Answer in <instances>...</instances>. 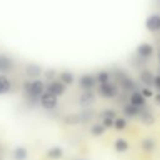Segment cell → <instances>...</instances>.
<instances>
[{
  "instance_id": "1",
  "label": "cell",
  "mask_w": 160,
  "mask_h": 160,
  "mask_svg": "<svg viewBox=\"0 0 160 160\" xmlns=\"http://www.w3.org/2000/svg\"><path fill=\"white\" fill-rule=\"evenodd\" d=\"M45 92V84L41 80H34L30 84L29 90L25 92L28 95L29 99H31L32 101H36V99H40V96Z\"/></svg>"
},
{
  "instance_id": "2",
  "label": "cell",
  "mask_w": 160,
  "mask_h": 160,
  "mask_svg": "<svg viewBox=\"0 0 160 160\" xmlns=\"http://www.w3.org/2000/svg\"><path fill=\"white\" fill-rule=\"evenodd\" d=\"M98 91L99 94L102 96V98H106V99H112L118 95V86L110 81L108 82H102L99 85L98 88Z\"/></svg>"
},
{
  "instance_id": "3",
  "label": "cell",
  "mask_w": 160,
  "mask_h": 160,
  "mask_svg": "<svg viewBox=\"0 0 160 160\" xmlns=\"http://www.w3.org/2000/svg\"><path fill=\"white\" fill-rule=\"evenodd\" d=\"M39 101H40V105L45 110H54L58 106V96H55V95H52V94H50L48 91H45L40 96Z\"/></svg>"
},
{
  "instance_id": "4",
  "label": "cell",
  "mask_w": 160,
  "mask_h": 160,
  "mask_svg": "<svg viewBox=\"0 0 160 160\" xmlns=\"http://www.w3.org/2000/svg\"><path fill=\"white\" fill-rule=\"evenodd\" d=\"M45 91H48V92H50V94H52L55 96H60L66 91V85L64 82H61V81L54 80V81H50L46 85V90Z\"/></svg>"
},
{
  "instance_id": "5",
  "label": "cell",
  "mask_w": 160,
  "mask_h": 160,
  "mask_svg": "<svg viewBox=\"0 0 160 160\" xmlns=\"http://www.w3.org/2000/svg\"><path fill=\"white\" fill-rule=\"evenodd\" d=\"M96 78L91 74H84L79 78V85L84 90H91L96 85Z\"/></svg>"
},
{
  "instance_id": "6",
  "label": "cell",
  "mask_w": 160,
  "mask_h": 160,
  "mask_svg": "<svg viewBox=\"0 0 160 160\" xmlns=\"http://www.w3.org/2000/svg\"><path fill=\"white\" fill-rule=\"evenodd\" d=\"M145 28L151 32L160 31V15L151 14L150 16H148V19L145 20Z\"/></svg>"
},
{
  "instance_id": "7",
  "label": "cell",
  "mask_w": 160,
  "mask_h": 160,
  "mask_svg": "<svg viewBox=\"0 0 160 160\" xmlns=\"http://www.w3.org/2000/svg\"><path fill=\"white\" fill-rule=\"evenodd\" d=\"M95 100H96V96L92 90H84V92L79 98V104L82 108H89L95 102Z\"/></svg>"
},
{
  "instance_id": "8",
  "label": "cell",
  "mask_w": 160,
  "mask_h": 160,
  "mask_svg": "<svg viewBox=\"0 0 160 160\" xmlns=\"http://www.w3.org/2000/svg\"><path fill=\"white\" fill-rule=\"evenodd\" d=\"M14 69V60L5 54H0V72L8 74Z\"/></svg>"
},
{
  "instance_id": "9",
  "label": "cell",
  "mask_w": 160,
  "mask_h": 160,
  "mask_svg": "<svg viewBox=\"0 0 160 160\" xmlns=\"http://www.w3.org/2000/svg\"><path fill=\"white\" fill-rule=\"evenodd\" d=\"M136 52H138V55H139L140 58H142V59H149V58H151L152 54H154V48H152V45H150V44H148V42H142V44H140V45L138 46Z\"/></svg>"
},
{
  "instance_id": "10",
  "label": "cell",
  "mask_w": 160,
  "mask_h": 160,
  "mask_svg": "<svg viewBox=\"0 0 160 160\" xmlns=\"http://www.w3.org/2000/svg\"><path fill=\"white\" fill-rule=\"evenodd\" d=\"M41 72H42V69L38 64H28L25 66V74L29 78H38L41 75Z\"/></svg>"
},
{
  "instance_id": "11",
  "label": "cell",
  "mask_w": 160,
  "mask_h": 160,
  "mask_svg": "<svg viewBox=\"0 0 160 160\" xmlns=\"http://www.w3.org/2000/svg\"><path fill=\"white\" fill-rule=\"evenodd\" d=\"M120 85H121V88L125 90V91H136V82L131 79V78H129V76H126V75H124L122 78H121V80H120Z\"/></svg>"
},
{
  "instance_id": "12",
  "label": "cell",
  "mask_w": 160,
  "mask_h": 160,
  "mask_svg": "<svg viewBox=\"0 0 160 160\" xmlns=\"http://www.w3.org/2000/svg\"><path fill=\"white\" fill-rule=\"evenodd\" d=\"M10 90H11V81H10V79L5 74H1L0 75V95H5Z\"/></svg>"
},
{
  "instance_id": "13",
  "label": "cell",
  "mask_w": 160,
  "mask_h": 160,
  "mask_svg": "<svg viewBox=\"0 0 160 160\" xmlns=\"http://www.w3.org/2000/svg\"><path fill=\"white\" fill-rule=\"evenodd\" d=\"M130 104L135 105L136 108H142L145 105V98L142 96V94L140 91H134L130 96Z\"/></svg>"
},
{
  "instance_id": "14",
  "label": "cell",
  "mask_w": 160,
  "mask_h": 160,
  "mask_svg": "<svg viewBox=\"0 0 160 160\" xmlns=\"http://www.w3.org/2000/svg\"><path fill=\"white\" fill-rule=\"evenodd\" d=\"M122 111H124V114H125L126 116H129V118H134V116H138V115H140V112H141L140 108H136L135 105H132V104H130V102L124 105V108H122Z\"/></svg>"
},
{
  "instance_id": "15",
  "label": "cell",
  "mask_w": 160,
  "mask_h": 160,
  "mask_svg": "<svg viewBox=\"0 0 160 160\" xmlns=\"http://www.w3.org/2000/svg\"><path fill=\"white\" fill-rule=\"evenodd\" d=\"M154 75H152V72L150 71V70H142L141 72H140V80H141V82L142 84H145V85H154Z\"/></svg>"
},
{
  "instance_id": "16",
  "label": "cell",
  "mask_w": 160,
  "mask_h": 160,
  "mask_svg": "<svg viewBox=\"0 0 160 160\" xmlns=\"http://www.w3.org/2000/svg\"><path fill=\"white\" fill-rule=\"evenodd\" d=\"M46 155H48V158H50V159L58 160V159L62 158L64 150H62L60 146H52V148H50V149L46 151Z\"/></svg>"
},
{
  "instance_id": "17",
  "label": "cell",
  "mask_w": 160,
  "mask_h": 160,
  "mask_svg": "<svg viewBox=\"0 0 160 160\" xmlns=\"http://www.w3.org/2000/svg\"><path fill=\"white\" fill-rule=\"evenodd\" d=\"M14 160H26L28 159V149L25 146H18L12 152Z\"/></svg>"
},
{
  "instance_id": "18",
  "label": "cell",
  "mask_w": 160,
  "mask_h": 160,
  "mask_svg": "<svg viewBox=\"0 0 160 160\" xmlns=\"http://www.w3.org/2000/svg\"><path fill=\"white\" fill-rule=\"evenodd\" d=\"M60 81L64 82L65 85H71L75 81V76H74V74L71 71L65 70V71L60 72Z\"/></svg>"
},
{
  "instance_id": "19",
  "label": "cell",
  "mask_w": 160,
  "mask_h": 160,
  "mask_svg": "<svg viewBox=\"0 0 160 160\" xmlns=\"http://www.w3.org/2000/svg\"><path fill=\"white\" fill-rule=\"evenodd\" d=\"M140 120H141V122L142 124H145V125H152L154 124V121H155V118H154V115L150 112V111H148V110H145V111H141L140 112Z\"/></svg>"
},
{
  "instance_id": "20",
  "label": "cell",
  "mask_w": 160,
  "mask_h": 160,
  "mask_svg": "<svg viewBox=\"0 0 160 160\" xmlns=\"http://www.w3.org/2000/svg\"><path fill=\"white\" fill-rule=\"evenodd\" d=\"M114 149L118 152H124V151H126L129 149V142L125 139H122V138L116 139L115 142H114Z\"/></svg>"
},
{
  "instance_id": "21",
  "label": "cell",
  "mask_w": 160,
  "mask_h": 160,
  "mask_svg": "<svg viewBox=\"0 0 160 160\" xmlns=\"http://www.w3.org/2000/svg\"><path fill=\"white\" fill-rule=\"evenodd\" d=\"M64 122L68 125H76L81 122V116L80 114H68L64 118Z\"/></svg>"
},
{
  "instance_id": "22",
  "label": "cell",
  "mask_w": 160,
  "mask_h": 160,
  "mask_svg": "<svg viewBox=\"0 0 160 160\" xmlns=\"http://www.w3.org/2000/svg\"><path fill=\"white\" fill-rule=\"evenodd\" d=\"M105 126L102 125V124H94L92 126H91V129H90V132H91V135H94V136H101L104 132H105Z\"/></svg>"
},
{
  "instance_id": "23",
  "label": "cell",
  "mask_w": 160,
  "mask_h": 160,
  "mask_svg": "<svg viewBox=\"0 0 160 160\" xmlns=\"http://www.w3.org/2000/svg\"><path fill=\"white\" fill-rule=\"evenodd\" d=\"M155 141L152 140V139H150V138H146V139H144L142 140V142H141V148L145 150V151H152L154 149H155Z\"/></svg>"
},
{
  "instance_id": "24",
  "label": "cell",
  "mask_w": 160,
  "mask_h": 160,
  "mask_svg": "<svg viewBox=\"0 0 160 160\" xmlns=\"http://www.w3.org/2000/svg\"><path fill=\"white\" fill-rule=\"evenodd\" d=\"M109 79H110V74H109L108 71H105V70L99 71L98 75H96V80H98L100 84H102V82H108Z\"/></svg>"
},
{
  "instance_id": "25",
  "label": "cell",
  "mask_w": 160,
  "mask_h": 160,
  "mask_svg": "<svg viewBox=\"0 0 160 160\" xmlns=\"http://www.w3.org/2000/svg\"><path fill=\"white\" fill-rule=\"evenodd\" d=\"M114 128L116 130H124L126 128V120L124 118H116L114 121Z\"/></svg>"
},
{
  "instance_id": "26",
  "label": "cell",
  "mask_w": 160,
  "mask_h": 160,
  "mask_svg": "<svg viewBox=\"0 0 160 160\" xmlns=\"http://www.w3.org/2000/svg\"><path fill=\"white\" fill-rule=\"evenodd\" d=\"M55 75H56V71H55L54 69H46V70L44 71V76H45V79L49 80V81H54V80H55Z\"/></svg>"
},
{
  "instance_id": "27",
  "label": "cell",
  "mask_w": 160,
  "mask_h": 160,
  "mask_svg": "<svg viewBox=\"0 0 160 160\" xmlns=\"http://www.w3.org/2000/svg\"><path fill=\"white\" fill-rule=\"evenodd\" d=\"M116 116V111L112 109H106L102 111V118H110V119H115Z\"/></svg>"
},
{
  "instance_id": "28",
  "label": "cell",
  "mask_w": 160,
  "mask_h": 160,
  "mask_svg": "<svg viewBox=\"0 0 160 160\" xmlns=\"http://www.w3.org/2000/svg\"><path fill=\"white\" fill-rule=\"evenodd\" d=\"M114 121H115V119L102 118V125H104L105 128H114Z\"/></svg>"
},
{
  "instance_id": "29",
  "label": "cell",
  "mask_w": 160,
  "mask_h": 160,
  "mask_svg": "<svg viewBox=\"0 0 160 160\" xmlns=\"http://www.w3.org/2000/svg\"><path fill=\"white\" fill-rule=\"evenodd\" d=\"M140 92L142 94V96H144L145 99H146V98H151V96L154 95V92H152V90H151V89H149V88H142Z\"/></svg>"
},
{
  "instance_id": "30",
  "label": "cell",
  "mask_w": 160,
  "mask_h": 160,
  "mask_svg": "<svg viewBox=\"0 0 160 160\" xmlns=\"http://www.w3.org/2000/svg\"><path fill=\"white\" fill-rule=\"evenodd\" d=\"M154 86H155L158 90H160V75H156V76L154 78Z\"/></svg>"
},
{
  "instance_id": "31",
  "label": "cell",
  "mask_w": 160,
  "mask_h": 160,
  "mask_svg": "<svg viewBox=\"0 0 160 160\" xmlns=\"http://www.w3.org/2000/svg\"><path fill=\"white\" fill-rule=\"evenodd\" d=\"M155 102L160 106V92H158V94L155 95Z\"/></svg>"
},
{
  "instance_id": "32",
  "label": "cell",
  "mask_w": 160,
  "mask_h": 160,
  "mask_svg": "<svg viewBox=\"0 0 160 160\" xmlns=\"http://www.w3.org/2000/svg\"><path fill=\"white\" fill-rule=\"evenodd\" d=\"M79 160H85V159H79Z\"/></svg>"
},
{
  "instance_id": "33",
  "label": "cell",
  "mask_w": 160,
  "mask_h": 160,
  "mask_svg": "<svg viewBox=\"0 0 160 160\" xmlns=\"http://www.w3.org/2000/svg\"><path fill=\"white\" fill-rule=\"evenodd\" d=\"M0 160H2V158H1V156H0Z\"/></svg>"
},
{
  "instance_id": "34",
  "label": "cell",
  "mask_w": 160,
  "mask_h": 160,
  "mask_svg": "<svg viewBox=\"0 0 160 160\" xmlns=\"http://www.w3.org/2000/svg\"><path fill=\"white\" fill-rule=\"evenodd\" d=\"M159 59H160V58H159Z\"/></svg>"
}]
</instances>
